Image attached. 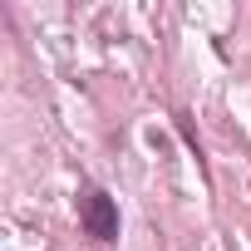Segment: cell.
<instances>
[{
  "label": "cell",
  "instance_id": "cell-1",
  "mask_svg": "<svg viewBox=\"0 0 251 251\" xmlns=\"http://www.w3.org/2000/svg\"><path fill=\"white\" fill-rule=\"evenodd\" d=\"M79 226H84L94 241H103V246L118 241V202H113L103 187H94V182L79 192Z\"/></svg>",
  "mask_w": 251,
  "mask_h": 251
}]
</instances>
